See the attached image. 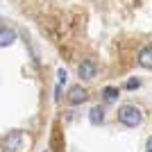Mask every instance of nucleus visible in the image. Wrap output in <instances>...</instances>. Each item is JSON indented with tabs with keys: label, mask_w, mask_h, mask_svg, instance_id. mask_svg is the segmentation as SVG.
Masks as SVG:
<instances>
[{
	"label": "nucleus",
	"mask_w": 152,
	"mask_h": 152,
	"mask_svg": "<svg viewBox=\"0 0 152 152\" xmlns=\"http://www.w3.org/2000/svg\"><path fill=\"white\" fill-rule=\"evenodd\" d=\"M16 41V32L12 27H0V48H9Z\"/></svg>",
	"instance_id": "obj_6"
},
{
	"label": "nucleus",
	"mask_w": 152,
	"mask_h": 152,
	"mask_svg": "<svg viewBox=\"0 0 152 152\" xmlns=\"http://www.w3.org/2000/svg\"><path fill=\"white\" fill-rule=\"evenodd\" d=\"M95 73H98V66H95V61H91V59H84V61L77 66V75L82 77V80H93Z\"/></svg>",
	"instance_id": "obj_4"
},
{
	"label": "nucleus",
	"mask_w": 152,
	"mask_h": 152,
	"mask_svg": "<svg viewBox=\"0 0 152 152\" xmlns=\"http://www.w3.org/2000/svg\"><path fill=\"white\" fill-rule=\"evenodd\" d=\"M139 86H141L139 80H129V82H127V89H139Z\"/></svg>",
	"instance_id": "obj_10"
},
{
	"label": "nucleus",
	"mask_w": 152,
	"mask_h": 152,
	"mask_svg": "<svg viewBox=\"0 0 152 152\" xmlns=\"http://www.w3.org/2000/svg\"><path fill=\"white\" fill-rule=\"evenodd\" d=\"M145 150H148V152H152V136L148 139V143H145Z\"/></svg>",
	"instance_id": "obj_11"
},
{
	"label": "nucleus",
	"mask_w": 152,
	"mask_h": 152,
	"mask_svg": "<svg viewBox=\"0 0 152 152\" xmlns=\"http://www.w3.org/2000/svg\"><path fill=\"white\" fill-rule=\"evenodd\" d=\"M57 77H59V84H57V91H59V89H61V84L66 82V70L59 68V70H57Z\"/></svg>",
	"instance_id": "obj_9"
},
{
	"label": "nucleus",
	"mask_w": 152,
	"mask_h": 152,
	"mask_svg": "<svg viewBox=\"0 0 152 152\" xmlns=\"http://www.w3.org/2000/svg\"><path fill=\"white\" fill-rule=\"evenodd\" d=\"M66 100L70 104H82V102L89 100V91L84 89L82 84H75V86H70L68 89V95H66Z\"/></svg>",
	"instance_id": "obj_3"
},
{
	"label": "nucleus",
	"mask_w": 152,
	"mask_h": 152,
	"mask_svg": "<svg viewBox=\"0 0 152 152\" xmlns=\"http://www.w3.org/2000/svg\"><path fill=\"white\" fill-rule=\"evenodd\" d=\"M141 68H152V45H145L139 50V57H136Z\"/></svg>",
	"instance_id": "obj_5"
},
{
	"label": "nucleus",
	"mask_w": 152,
	"mask_h": 152,
	"mask_svg": "<svg viewBox=\"0 0 152 152\" xmlns=\"http://www.w3.org/2000/svg\"><path fill=\"white\" fill-rule=\"evenodd\" d=\"M102 98H104V102H114L118 98V89L116 86H104L102 89Z\"/></svg>",
	"instance_id": "obj_8"
},
{
	"label": "nucleus",
	"mask_w": 152,
	"mask_h": 152,
	"mask_svg": "<svg viewBox=\"0 0 152 152\" xmlns=\"http://www.w3.org/2000/svg\"><path fill=\"white\" fill-rule=\"evenodd\" d=\"M89 121L93 123V125H102V123H104V109H102L100 104L91 107V111H89Z\"/></svg>",
	"instance_id": "obj_7"
},
{
	"label": "nucleus",
	"mask_w": 152,
	"mask_h": 152,
	"mask_svg": "<svg viewBox=\"0 0 152 152\" xmlns=\"http://www.w3.org/2000/svg\"><path fill=\"white\" fill-rule=\"evenodd\" d=\"M116 116H118V123L125 127H139L143 123V111L136 104H123Z\"/></svg>",
	"instance_id": "obj_1"
},
{
	"label": "nucleus",
	"mask_w": 152,
	"mask_h": 152,
	"mask_svg": "<svg viewBox=\"0 0 152 152\" xmlns=\"http://www.w3.org/2000/svg\"><path fill=\"white\" fill-rule=\"evenodd\" d=\"M23 150V132H9L2 139V152H18Z\"/></svg>",
	"instance_id": "obj_2"
}]
</instances>
